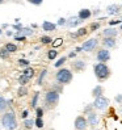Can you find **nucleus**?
<instances>
[{
    "instance_id": "nucleus-37",
    "label": "nucleus",
    "mask_w": 122,
    "mask_h": 130,
    "mask_svg": "<svg viewBox=\"0 0 122 130\" xmlns=\"http://www.w3.org/2000/svg\"><path fill=\"white\" fill-rule=\"evenodd\" d=\"M62 43H63V40H62V38H57V40L53 41V47H59Z\"/></svg>"
},
{
    "instance_id": "nucleus-17",
    "label": "nucleus",
    "mask_w": 122,
    "mask_h": 130,
    "mask_svg": "<svg viewBox=\"0 0 122 130\" xmlns=\"http://www.w3.org/2000/svg\"><path fill=\"white\" fill-rule=\"evenodd\" d=\"M87 33H88L87 28H79L78 30H76V32L70 33V37H71V38H80V37H84Z\"/></svg>"
},
{
    "instance_id": "nucleus-41",
    "label": "nucleus",
    "mask_w": 122,
    "mask_h": 130,
    "mask_svg": "<svg viewBox=\"0 0 122 130\" xmlns=\"http://www.w3.org/2000/svg\"><path fill=\"white\" fill-rule=\"evenodd\" d=\"M36 113H37V117H42L43 116V109L41 106H37L36 108Z\"/></svg>"
},
{
    "instance_id": "nucleus-35",
    "label": "nucleus",
    "mask_w": 122,
    "mask_h": 130,
    "mask_svg": "<svg viewBox=\"0 0 122 130\" xmlns=\"http://www.w3.org/2000/svg\"><path fill=\"white\" fill-rule=\"evenodd\" d=\"M43 120H42V117H37V120H36V126L38 127V129H42L43 127Z\"/></svg>"
},
{
    "instance_id": "nucleus-52",
    "label": "nucleus",
    "mask_w": 122,
    "mask_h": 130,
    "mask_svg": "<svg viewBox=\"0 0 122 130\" xmlns=\"http://www.w3.org/2000/svg\"><path fill=\"white\" fill-rule=\"evenodd\" d=\"M119 30H121V32H122V24L119 25Z\"/></svg>"
},
{
    "instance_id": "nucleus-9",
    "label": "nucleus",
    "mask_w": 122,
    "mask_h": 130,
    "mask_svg": "<svg viewBox=\"0 0 122 130\" xmlns=\"http://www.w3.org/2000/svg\"><path fill=\"white\" fill-rule=\"evenodd\" d=\"M87 121H88V125H89L91 127H97L98 124H100V117H98V114L93 110V112L88 113Z\"/></svg>"
},
{
    "instance_id": "nucleus-15",
    "label": "nucleus",
    "mask_w": 122,
    "mask_h": 130,
    "mask_svg": "<svg viewBox=\"0 0 122 130\" xmlns=\"http://www.w3.org/2000/svg\"><path fill=\"white\" fill-rule=\"evenodd\" d=\"M85 67H87V63L84 62V60H81V59H78V60H74L72 62V68L75 71H83V70H85Z\"/></svg>"
},
{
    "instance_id": "nucleus-44",
    "label": "nucleus",
    "mask_w": 122,
    "mask_h": 130,
    "mask_svg": "<svg viewBox=\"0 0 122 130\" xmlns=\"http://www.w3.org/2000/svg\"><path fill=\"white\" fill-rule=\"evenodd\" d=\"M76 54H78V53H76V51L74 50V51H71V53H68L67 58H75V57H76Z\"/></svg>"
},
{
    "instance_id": "nucleus-13",
    "label": "nucleus",
    "mask_w": 122,
    "mask_h": 130,
    "mask_svg": "<svg viewBox=\"0 0 122 130\" xmlns=\"http://www.w3.org/2000/svg\"><path fill=\"white\" fill-rule=\"evenodd\" d=\"M119 33V29L117 28H113V26H109V28H105L102 30V34L104 37H117Z\"/></svg>"
},
{
    "instance_id": "nucleus-56",
    "label": "nucleus",
    "mask_w": 122,
    "mask_h": 130,
    "mask_svg": "<svg viewBox=\"0 0 122 130\" xmlns=\"http://www.w3.org/2000/svg\"><path fill=\"white\" fill-rule=\"evenodd\" d=\"M121 7H122V4H121Z\"/></svg>"
},
{
    "instance_id": "nucleus-30",
    "label": "nucleus",
    "mask_w": 122,
    "mask_h": 130,
    "mask_svg": "<svg viewBox=\"0 0 122 130\" xmlns=\"http://www.w3.org/2000/svg\"><path fill=\"white\" fill-rule=\"evenodd\" d=\"M66 60H67V57H60V58L57 60V62H55L54 66H55L57 68H60V67H62V66L66 63Z\"/></svg>"
},
{
    "instance_id": "nucleus-49",
    "label": "nucleus",
    "mask_w": 122,
    "mask_h": 130,
    "mask_svg": "<svg viewBox=\"0 0 122 130\" xmlns=\"http://www.w3.org/2000/svg\"><path fill=\"white\" fill-rule=\"evenodd\" d=\"M98 13H100V9H97V11H95V12H93V14H98Z\"/></svg>"
},
{
    "instance_id": "nucleus-32",
    "label": "nucleus",
    "mask_w": 122,
    "mask_h": 130,
    "mask_svg": "<svg viewBox=\"0 0 122 130\" xmlns=\"http://www.w3.org/2000/svg\"><path fill=\"white\" fill-rule=\"evenodd\" d=\"M29 64H30V62H29V60L28 59H24V58H20L19 59V66L20 67H29Z\"/></svg>"
},
{
    "instance_id": "nucleus-33",
    "label": "nucleus",
    "mask_w": 122,
    "mask_h": 130,
    "mask_svg": "<svg viewBox=\"0 0 122 130\" xmlns=\"http://www.w3.org/2000/svg\"><path fill=\"white\" fill-rule=\"evenodd\" d=\"M100 28H101V24H100V22H92V24L89 25L91 32H96V30L100 29Z\"/></svg>"
},
{
    "instance_id": "nucleus-10",
    "label": "nucleus",
    "mask_w": 122,
    "mask_h": 130,
    "mask_svg": "<svg viewBox=\"0 0 122 130\" xmlns=\"http://www.w3.org/2000/svg\"><path fill=\"white\" fill-rule=\"evenodd\" d=\"M101 43L105 49H114L117 46V40L116 37H104Z\"/></svg>"
},
{
    "instance_id": "nucleus-23",
    "label": "nucleus",
    "mask_w": 122,
    "mask_h": 130,
    "mask_svg": "<svg viewBox=\"0 0 122 130\" xmlns=\"http://www.w3.org/2000/svg\"><path fill=\"white\" fill-rule=\"evenodd\" d=\"M4 47L8 50L9 53H16L17 51V45H14V43H11V42H8V43H5L4 45Z\"/></svg>"
},
{
    "instance_id": "nucleus-24",
    "label": "nucleus",
    "mask_w": 122,
    "mask_h": 130,
    "mask_svg": "<svg viewBox=\"0 0 122 130\" xmlns=\"http://www.w3.org/2000/svg\"><path fill=\"white\" fill-rule=\"evenodd\" d=\"M36 125V120H30V118H25L24 120V126L26 129H32Z\"/></svg>"
},
{
    "instance_id": "nucleus-5",
    "label": "nucleus",
    "mask_w": 122,
    "mask_h": 130,
    "mask_svg": "<svg viewBox=\"0 0 122 130\" xmlns=\"http://www.w3.org/2000/svg\"><path fill=\"white\" fill-rule=\"evenodd\" d=\"M92 104L95 106V109H97V110H105V109L109 108L110 100L108 97H105V96H100V97H96Z\"/></svg>"
},
{
    "instance_id": "nucleus-1",
    "label": "nucleus",
    "mask_w": 122,
    "mask_h": 130,
    "mask_svg": "<svg viewBox=\"0 0 122 130\" xmlns=\"http://www.w3.org/2000/svg\"><path fill=\"white\" fill-rule=\"evenodd\" d=\"M93 72H95V76L97 78L98 82H105L110 78L112 75V71L109 66L104 63V62H97L95 66H93Z\"/></svg>"
},
{
    "instance_id": "nucleus-29",
    "label": "nucleus",
    "mask_w": 122,
    "mask_h": 130,
    "mask_svg": "<svg viewBox=\"0 0 122 130\" xmlns=\"http://www.w3.org/2000/svg\"><path fill=\"white\" fill-rule=\"evenodd\" d=\"M22 74H25V75L30 76V78H33L34 76V68L33 67H25L24 71H22Z\"/></svg>"
},
{
    "instance_id": "nucleus-45",
    "label": "nucleus",
    "mask_w": 122,
    "mask_h": 130,
    "mask_svg": "<svg viewBox=\"0 0 122 130\" xmlns=\"http://www.w3.org/2000/svg\"><path fill=\"white\" fill-rule=\"evenodd\" d=\"M28 116H29V112L28 110H24V112H22V114H21V118H28Z\"/></svg>"
},
{
    "instance_id": "nucleus-36",
    "label": "nucleus",
    "mask_w": 122,
    "mask_h": 130,
    "mask_svg": "<svg viewBox=\"0 0 122 130\" xmlns=\"http://www.w3.org/2000/svg\"><path fill=\"white\" fill-rule=\"evenodd\" d=\"M93 109H95L93 104H88V105H85V106H84V113H85V114H88V113H91V112H93Z\"/></svg>"
},
{
    "instance_id": "nucleus-14",
    "label": "nucleus",
    "mask_w": 122,
    "mask_h": 130,
    "mask_svg": "<svg viewBox=\"0 0 122 130\" xmlns=\"http://www.w3.org/2000/svg\"><path fill=\"white\" fill-rule=\"evenodd\" d=\"M92 12H91V9H88V8H81L79 12H78V17L80 19V20H83V21H85V20H88V19H91V16H92Z\"/></svg>"
},
{
    "instance_id": "nucleus-8",
    "label": "nucleus",
    "mask_w": 122,
    "mask_h": 130,
    "mask_svg": "<svg viewBox=\"0 0 122 130\" xmlns=\"http://www.w3.org/2000/svg\"><path fill=\"white\" fill-rule=\"evenodd\" d=\"M74 126L75 129H78V130H85L89 125H88V121L84 116H78L75 118L74 121Z\"/></svg>"
},
{
    "instance_id": "nucleus-38",
    "label": "nucleus",
    "mask_w": 122,
    "mask_h": 130,
    "mask_svg": "<svg viewBox=\"0 0 122 130\" xmlns=\"http://www.w3.org/2000/svg\"><path fill=\"white\" fill-rule=\"evenodd\" d=\"M57 25H58V26H64V25H67V19L60 17V19L58 20V22H57Z\"/></svg>"
},
{
    "instance_id": "nucleus-31",
    "label": "nucleus",
    "mask_w": 122,
    "mask_h": 130,
    "mask_svg": "<svg viewBox=\"0 0 122 130\" xmlns=\"http://www.w3.org/2000/svg\"><path fill=\"white\" fill-rule=\"evenodd\" d=\"M9 54H11V53L7 50L5 47H2V49H0V58H2V59H7V58L9 57Z\"/></svg>"
},
{
    "instance_id": "nucleus-40",
    "label": "nucleus",
    "mask_w": 122,
    "mask_h": 130,
    "mask_svg": "<svg viewBox=\"0 0 122 130\" xmlns=\"http://www.w3.org/2000/svg\"><path fill=\"white\" fill-rule=\"evenodd\" d=\"M121 24H122V20H112V21H109L110 26H116V25H121Z\"/></svg>"
},
{
    "instance_id": "nucleus-7",
    "label": "nucleus",
    "mask_w": 122,
    "mask_h": 130,
    "mask_svg": "<svg viewBox=\"0 0 122 130\" xmlns=\"http://www.w3.org/2000/svg\"><path fill=\"white\" fill-rule=\"evenodd\" d=\"M96 59H97V62H104V63H106V62L110 59V51H109V49L102 47V49H100V50H97Z\"/></svg>"
},
{
    "instance_id": "nucleus-50",
    "label": "nucleus",
    "mask_w": 122,
    "mask_h": 130,
    "mask_svg": "<svg viewBox=\"0 0 122 130\" xmlns=\"http://www.w3.org/2000/svg\"><path fill=\"white\" fill-rule=\"evenodd\" d=\"M119 112H121V114H122V104H121V108H119Z\"/></svg>"
},
{
    "instance_id": "nucleus-42",
    "label": "nucleus",
    "mask_w": 122,
    "mask_h": 130,
    "mask_svg": "<svg viewBox=\"0 0 122 130\" xmlns=\"http://www.w3.org/2000/svg\"><path fill=\"white\" fill-rule=\"evenodd\" d=\"M114 101H116L117 104H122V93L116 95V97H114Z\"/></svg>"
},
{
    "instance_id": "nucleus-25",
    "label": "nucleus",
    "mask_w": 122,
    "mask_h": 130,
    "mask_svg": "<svg viewBox=\"0 0 122 130\" xmlns=\"http://www.w3.org/2000/svg\"><path fill=\"white\" fill-rule=\"evenodd\" d=\"M40 41H41L42 45H50V43H53V38L49 37V36H42L40 38Z\"/></svg>"
},
{
    "instance_id": "nucleus-12",
    "label": "nucleus",
    "mask_w": 122,
    "mask_h": 130,
    "mask_svg": "<svg viewBox=\"0 0 122 130\" xmlns=\"http://www.w3.org/2000/svg\"><path fill=\"white\" fill-rule=\"evenodd\" d=\"M121 8L122 7L118 4H109L106 7V13L110 14V16H116V14H118L121 12Z\"/></svg>"
},
{
    "instance_id": "nucleus-21",
    "label": "nucleus",
    "mask_w": 122,
    "mask_h": 130,
    "mask_svg": "<svg viewBox=\"0 0 122 130\" xmlns=\"http://www.w3.org/2000/svg\"><path fill=\"white\" fill-rule=\"evenodd\" d=\"M8 106H9L8 100H5L3 96H0V112L4 113V112L7 110V108H8Z\"/></svg>"
},
{
    "instance_id": "nucleus-46",
    "label": "nucleus",
    "mask_w": 122,
    "mask_h": 130,
    "mask_svg": "<svg viewBox=\"0 0 122 130\" xmlns=\"http://www.w3.org/2000/svg\"><path fill=\"white\" fill-rule=\"evenodd\" d=\"M12 28H13V29H17V30H20V29L22 28V25H20V24H14V25H12Z\"/></svg>"
},
{
    "instance_id": "nucleus-55",
    "label": "nucleus",
    "mask_w": 122,
    "mask_h": 130,
    "mask_svg": "<svg viewBox=\"0 0 122 130\" xmlns=\"http://www.w3.org/2000/svg\"><path fill=\"white\" fill-rule=\"evenodd\" d=\"M75 130H78V129H75Z\"/></svg>"
},
{
    "instance_id": "nucleus-18",
    "label": "nucleus",
    "mask_w": 122,
    "mask_h": 130,
    "mask_svg": "<svg viewBox=\"0 0 122 130\" xmlns=\"http://www.w3.org/2000/svg\"><path fill=\"white\" fill-rule=\"evenodd\" d=\"M92 97H100V96H104V87L102 86H96L93 89H92Z\"/></svg>"
},
{
    "instance_id": "nucleus-53",
    "label": "nucleus",
    "mask_w": 122,
    "mask_h": 130,
    "mask_svg": "<svg viewBox=\"0 0 122 130\" xmlns=\"http://www.w3.org/2000/svg\"><path fill=\"white\" fill-rule=\"evenodd\" d=\"M92 130H100V129H97V127H92Z\"/></svg>"
},
{
    "instance_id": "nucleus-34",
    "label": "nucleus",
    "mask_w": 122,
    "mask_h": 130,
    "mask_svg": "<svg viewBox=\"0 0 122 130\" xmlns=\"http://www.w3.org/2000/svg\"><path fill=\"white\" fill-rule=\"evenodd\" d=\"M53 89H55L57 92H59V93H62V91H63V84H60V83H55L54 86H53Z\"/></svg>"
},
{
    "instance_id": "nucleus-51",
    "label": "nucleus",
    "mask_w": 122,
    "mask_h": 130,
    "mask_svg": "<svg viewBox=\"0 0 122 130\" xmlns=\"http://www.w3.org/2000/svg\"><path fill=\"white\" fill-rule=\"evenodd\" d=\"M3 34V30H2V28H0V36H2Z\"/></svg>"
},
{
    "instance_id": "nucleus-20",
    "label": "nucleus",
    "mask_w": 122,
    "mask_h": 130,
    "mask_svg": "<svg viewBox=\"0 0 122 130\" xmlns=\"http://www.w3.org/2000/svg\"><path fill=\"white\" fill-rule=\"evenodd\" d=\"M34 33V30H32V29H30V28H24V26H22L20 30H17V34H21V36H32Z\"/></svg>"
},
{
    "instance_id": "nucleus-16",
    "label": "nucleus",
    "mask_w": 122,
    "mask_h": 130,
    "mask_svg": "<svg viewBox=\"0 0 122 130\" xmlns=\"http://www.w3.org/2000/svg\"><path fill=\"white\" fill-rule=\"evenodd\" d=\"M81 22H83V20H80L78 16H74V17H70L67 20V26L68 28H75V26L80 25Z\"/></svg>"
},
{
    "instance_id": "nucleus-22",
    "label": "nucleus",
    "mask_w": 122,
    "mask_h": 130,
    "mask_svg": "<svg viewBox=\"0 0 122 130\" xmlns=\"http://www.w3.org/2000/svg\"><path fill=\"white\" fill-rule=\"evenodd\" d=\"M46 75H47V70H46V68L41 70L40 76H38V79H37V84H38V86H42V83H43L45 78H46Z\"/></svg>"
},
{
    "instance_id": "nucleus-3",
    "label": "nucleus",
    "mask_w": 122,
    "mask_h": 130,
    "mask_svg": "<svg viewBox=\"0 0 122 130\" xmlns=\"http://www.w3.org/2000/svg\"><path fill=\"white\" fill-rule=\"evenodd\" d=\"M72 78L74 75L70 68H59L55 74V80L60 84H63V86L64 84H70L72 82Z\"/></svg>"
},
{
    "instance_id": "nucleus-39",
    "label": "nucleus",
    "mask_w": 122,
    "mask_h": 130,
    "mask_svg": "<svg viewBox=\"0 0 122 130\" xmlns=\"http://www.w3.org/2000/svg\"><path fill=\"white\" fill-rule=\"evenodd\" d=\"M26 2L30 3V4H33V5H41L43 3V0H26Z\"/></svg>"
},
{
    "instance_id": "nucleus-6",
    "label": "nucleus",
    "mask_w": 122,
    "mask_h": 130,
    "mask_svg": "<svg viewBox=\"0 0 122 130\" xmlns=\"http://www.w3.org/2000/svg\"><path fill=\"white\" fill-rule=\"evenodd\" d=\"M97 46H98V40H97V38H89V40L84 41V42H83V45H81L83 51H85V53L93 51Z\"/></svg>"
},
{
    "instance_id": "nucleus-26",
    "label": "nucleus",
    "mask_w": 122,
    "mask_h": 130,
    "mask_svg": "<svg viewBox=\"0 0 122 130\" xmlns=\"http://www.w3.org/2000/svg\"><path fill=\"white\" fill-rule=\"evenodd\" d=\"M17 95H19L20 97L26 96V95H28V88H26L25 86H20V88H19V91H17Z\"/></svg>"
},
{
    "instance_id": "nucleus-27",
    "label": "nucleus",
    "mask_w": 122,
    "mask_h": 130,
    "mask_svg": "<svg viewBox=\"0 0 122 130\" xmlns=\"http://www.w3.org/2000/svg\"><path fill=\"white\" fill-rule=\"evenodd\" d=\"M38 99H40V92H36L33 95V99L32 101H30V105H32V108H37V103H38Z\"/></svg>"
},
{
    "instance_id": "nucleus-28",
    "label": "nucleus",
    "mask_w": 122,
    "mask_h": 130,
    "mask_svg": "<svg viewBox=\"0 0 122 130\" xmlns=\"http://www.w3.org/2000/svg\"><path fill=\"white\" fill-rule=\"evenodd\" d=\"M57 57H58V51H57V49H51V50L47 51V58H49L50 60L55 59Z\"/></svg>"
},
{
    "instance_id": "nucleus-11",
    "label": "nucleus",
    "mask_w": 122,
    "mask_h": 130,
    "mask_svg": "<svg viewBox=\"0 0 122 130\" xmlns=\"http://www.w3.org/2000/svg\"><path fill=\"white\" fill-rule=\"evenodd\" d=\"M41 26H42V30H43V32H47V33L55 32L57 28H58L57 24H54V22H51V21H47V20H45V21L42 22Z\"/></svg>"
},
{
    "instance_id": "nucleus-43",
    "label": "nucleus",
    "mask_w": 122,
    "mask_h": 130,
    "mask_svg": "<svg viewBox=\"0 0 122 130\" xmlns=\"http://www.w3.org/2000/svg\"><path fill=\"white\" fill-rule=\"evenodd\" d=\"M14 40H16V41H25V40H26V36L17 34V36H14Z\"/></svg>"
},
{
    "instance_id": "nucleus-47",
    "label": "nucleus",
    "mask_w": 122,
    "mask_h": 130,
    "mask_svg": "<svg viewBox=\"0 0 122 130\" xmlns=\"http://www.w3.org/2000/svg\"><path fill=\"white\" fill-rule=\"evenodd\" d=\"M75 51H76V53H81V51H83V47H81V46H78V47L75 49Z\"/></svg>"
},
{
    "instance_id": "nucleus-19",
    "label": "nucleus",
    "mask_w": 122,
    "mask_h": 130,
    "mask_svg": "<svg viewBox=\"0 0 122 130\" xmlns=\"http://www.w3.org/2000/svg\"><path fill=\"white\" fill-rule=\"evenodd\" d=\"M30 80H32V78L28 76V75H25V74H21L19 76V84H20V86H26Z\"/></svg>"
},
{
    "instance_id": "nucleus-4",
    "label": "nucleus",
    "mask_w": 122,
    "mask_h": 130,
    "mask_svg": "<svg viewBox=\"0 0 122 130\" xmlns=\"http://www.w3.org/2000/svg\"><path fill=\"white\" fill-rule=\"evenodd\" d=\"M59 95L60 93L57 92L55 89H50L45 93V104H46V108H49V109L55 108L59 103V99H60Z\"/></svg>"
},
{
    "instance_id": "nucleus-54",
    "label": "nucleus",
    "mask_w": 122,
    "mask_h": 130,
    "mask_svg": "<svg viewBox=\"0 0 122 130\" xmlns=\"http://www.w3.org/2000/svg\"><path fill=\"white\" fill-rule=\"evenodd\" d=\"M4 3V0H0V4H3Z\"/></svg>"
},
{
    "instance_id": "nucleus-2",
    "label": "nucleus",
    "mask_w": 122,
    "mask_h": 130,
    "mask_svg": "<svg viewBox=\"0 0 122 130\" xmlns=\"http://www.w3.org/2000/svg\"><path fill=\"white\" fill-rule=\"evenodd\" d=\"M2 125L4 129L7 130H14L17 129V120H16V114L13 110L11 112H4V114L2 116Z\"/></svg>"
},
{
    "instance_id": "nucleus-48",
    "label": "nucleus",
    "mask_w": 122,
    "mask_h": 130,
    "mask_svg": "<svg viewBox=\"0 0 122 130\" xmlns=\"http://www.w3.org/2000/svg\"><path fill=\"white\" fill-rule=\"evenodd\" d=\"M5 34L8 36V37H11V36H13V32H12V30H8V32H7Z\"/></svg>"
}]
</instances>
